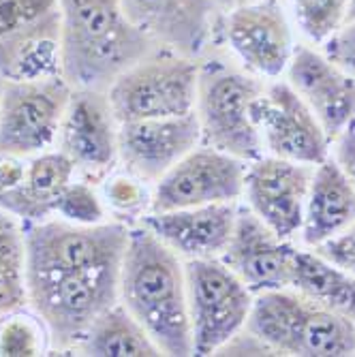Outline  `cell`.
Instances as JSON below:
<instances>
[{"label":"cell","mask_w":355,"mask_h":357,"mask_svg":"<svg viewBox=\"0 0 355 357\" xmlns=\"http://www.w3.org/2000/svg\"><path fill=\"white\" fill-rule=\"evenodd\" d=\"M120 302L163 355H192L184 264L146 225L128 229L120 268Z\"/></svg>","instance_id":"cell-1"},{"label":"cell","mask_w":355,"mask_h":357,"mask_svg":"<svg viewBox=\"0 0 355 357\" xmlns=\"http://www.w3.org/2000/svg\"><path fill=\"white\" fill-rule=\"evenodd\" d=\"M60 77L73 90L105 92L154 52L120 0H58Z\"/></svg>","instance_id":"cell-2"},{"label":"cell","mask_w":355,"mask_h":357,"mask_svg":"<svg viewBox=\"0 0 355 357\" xmlns=\"http://www.w3.org/2000/svg\"><path fill=\"white\" fill-rule=\"evenodd\" d=\"M246 330L274 355H355V321L308 300L294 289L289 291V287L257 294Z\"/></svg>","instance_id":"cell-3"},{"label":"cell","mask_w":355,"mask_h":357,"mask_svg":"<svg viewBox=\"0 0 355 357\" xmlns=\"http://www.w3.org/2000/svg\"><path fill=\"white\" fill-rule=\"evenodd\" d=\"M120 268L26 270L28 302L45 323L54 347L82 344L96 317L120 300Z\"/></svg>","instance_id":"cell-4"},{"label":"cell","mask_w":355,"mask_h":357,"mask_svg":"<svg viewBox=\"0 0 355 357\" xmlns=\"http://www.w3.org/2000/svg\"><path fill=\"white\" fill-rule=\"evenodd\" d=\"M262 92L259 79L218 60L199 67L195 114L202 142L244 163L264 156V142L255 120V103Z\"/></svg>","instance_id":"cell-5"},{"label":"cell","mask_w":355,"mask_h":357,"mask_svg":"<svg viewBox=\"0 0 355 357\" xmlns=\"http://www.w3.org/2000/svg\"><path fill=\"white\" fill-rule=\"evenodd\" d=\"M199 64L174 52H152L124 71L107 90L116 120L135 122L195 112Z\"/></svg>","instance_id":"cell-6"},{"label":"cell","mask_w":355,"mask_h":357,"mask_svg":"<svg viewBox=\"0 0 355 357\" xmlns=\"http://www.w3.org/2000/svg\"><path fill=\"white\" fill-rule=\"evenodd\" d=\"M184 272L192 355H216L246 328L252 291L222 259H190Z\"/></svg>","instance_id":"cell-7"},{"label":"cell","mask_w":355,"mask_h":357,"mask_svg":"<svg viewBox=\"0 0 355 357\" xmlns=\"http://www.w3.org/2000/svg\"><path fill=\"white\" fill-rule=\"evenodd\" d=\"M126 242L128 229L122 222H28L24 229L26 270H96L122 266Z\"/></svg>","instance_id":"cell-8"},{"label":"cell","mask_w":355,"mask_h":357,"mask_svg":"<svg viewBox=\"0 0 355 357\" xmlns=\"http://www.w3.org/2000/svg\"><path fill=\"white\" fill-rule=\"evenodd\" d=\"M71 94L60 75L9 82L0 96V154L28 156L50 148Z\"/></svg>","instance_id":"cell-9"},{"label":"cell","mask_w":355,"mask_h":357,"mask_svg":"<svg viewBox=\"0 0 355 357\" xmlns=\"http://www.w3.org/2000/svg\"><path fill=\"white\" fill-rule=\"evenodd\" d=\"M246 163L210 146L192 148L156 182L150 212L232 204L244 195Z\"/></svg>","instance_id":"cell-10"},{"label":"cell","mask_w":355,"mask_h":357,"mask_svg":"<svg viewBox=\"0 0 355 357\" xmlns=\"http://www.w3.org/2000/svg\"><path fill=\"white\" fill-rule=\"evenodd\" d=\"M262 142L272 156L319 165L330 156V137L289 82L268 86L255 103Z\"/></svg>","instance_id":"cell-11"},{"label":"cell","mask_w":355,"mask_h":357,"mask_svg":"<svg viewBox=\"0 0 355 357\" xmlns=\"http://www.w3.org/2000/svg\"><path fill=\"white\" fill-rule=\"evenodd\" d=\"M222 35L252 75L268 79L287 71L296 50L292 24L278 0H255L229 9Z\"/></svg>","instance_id":"cell-12"},{"label":"cell","mask_w":355,"mask_h":357,"mask_svg":"<svg viewBox=\"0 0 355 357\" xmlns=\"http://www.w3.org/2000/svg\"><path fill=\"white\" fill-rule=\"evenodd\" d=\"M312 169L315 165L272 154L259 156L246 167L244 197L248 210L282 240L294 238L302 229Z\"/></svg>","instance_id":"cell-13"},{"label":"cell","mask_w":355,"mask_h":357,"mask_svg":"<svg viewBox=\"0 0 355 357\" xmlns=\"http://www.w3.org/2000/svg\"><path fill=\"white\" fill-rule=\"evenodd\" d=\"M144 35L180 56L199 58L218 28V7L212 0H120Z\"/></svg>","instance_id":"cell-14"},{"label":"cell","mask_w":355,"mask_h":357,"mask_svg":"<svg viewBox=\"0 0 355 357\" xmlns=\"http://www.w3.org/2000/svg\"><path fill=\"white\" fill-rule=\"evenodd\" d=\"M199 142L202 128L195 112L118 126V156L126 169L144 182H158Z\"/></svg>","instance_id":"cell-15"},{"label":"cell","mask_w":355,"mask_h":357,"mask_svg":"<svg viewBox=\"0 0 355 357\" xmlns=\"http://www.w3.org/2000/svg\"><path fill=\"white\" fill-rule=\"evenodd\" d=\"M296 250L255 212L244 210L238 212L229 246L220 259L257 296L289 287Z\"/></svg>","instance_id":"cell-16"},{"label":"cell","mask_w":355,"mask_h":357,"mask_svg":"<svg viewBox=\"0 0 355 357\" xmlns=\"http://www.w3.org/2000/svg\"><path fill=\"white\" fill-rule=\"evenodd\" d=\"M292 88L302 96L334 142L355 120V77L340 69L326 54L296 45L287 67Z\"/></svg>","instance_id":"cell-17"},{"label":"cell","mask_w":355,"mask_h":357,"mask_svg":"<svg viewBox=\"0 0 355 357\" xmlns=\"http://www.w3.org/2000/svg\"><path fill=\"white\" fill-rule=\"evenodd\" d=\"M118 126L107 94L73 90L60 124V148L75 167L107 169L118 156Z\"/></svg>","instance_id":"cell-18"},{"label":"cell","mask_w":355,"mask_h":357,"mask_svg":"<svg viewBox=\"0 0 355 357\" xmlns=\"http://www.w3.org/2000/svg\"><path fill=\"white\" fill-rule=\"evenodd\" d=\"M236 204H210L169 212H150L144 225L180 259H220L227 250L236 218Z\"/></svg>","instance_id":"cell-19"},{"label":"cell","mask_w":355,"mask_h":357,"mask_svg":"<svg viewBox=\"0 0 355 357\" xmlns=\"http://www.w3.org/2000/svg\"><path fill=\"white\" fill-rule=\"evenodd\" d=\"M355 220V188L336 163L326 158L315 165L302 220V242L317 248Z\"/></svg>","instance_id":"cell-20"},{"label":"cell","mask_w":355,"mask_h":357,"mask_svg":"<svg viewBox=\"0 0 355 357\" xmlns=\"http://www.w3.org/2000/svg\"><path fill=\"white\" fill-rule=\"evenodd\" d=\"M0 73L9 82L60 75L58 7L0 39Z\"/></svg>","instance_id":"cell-21"},{"label":"cell","mask_w":355,"mask_h":357,"mask_svg":"<svg viewBox=\"0 0 355 357\" xmlns=\"http://www.w3.org/2000/svg\"><path fill=\"white\" fill-rule=\"evenodd\" d=\"M73 172L75 163L62 150L43 152L30 160L17 186L0 190V208L26 222L45 220L56 214V202L71 184Z\"/></svg>","instance_id":"cell-22"},{"label":"cell","mask_w":355,"mask_h":357,"mask_svg":"<svg viewBox=\"0 0 355 357\" xmlns=\"http://www.w3.org/2000/svg\"><path fill=\"white\" fill-rule=\"evenodd\" d=\"M289 289L355 321V276L330 264L317 250H296Z\"/></svg>","instance_id":"cell-23"},{"label":"cell","mask_w":355,"mask_h":357,"mask_svg":"<svg viewBox=\"0 0 355 357\" xmlns=\"http://www.w3.org/2000/svg\"><path fill=\"white\" fill-rule=\"evenodd\" d=\"M82 351L94 357H154L163 355L142 323L116 302L96 317L82 340Z\"/></svg>","instance_id":"cell-24"},{"label":"cell","mask_w":355,"mask_h":357,"mask_svg":"<svg viewBox=\"0 0 355 357\" xmlns=\"http://www.w3.org/2000/svg\"><path fill=\"white\" fill-rule=\"evenodd\" d=\"M28 302L24 229L0 208V323Z\"/></svg>","instance_id":"cell-25"},{"label":"cell","mask_w":355,"mask_h":357,"mask_svg":"<svg viewBox=\"0 0 355 357\" xmlns=\"http://www.w3.org/2000/svg\"><path fill=\"white\" fill-rule=\"evenodd\" d=\"M351 0H292L298 28L312 43L324 45L347 24Z\"/></svg>","instance_id":"cell-26"},{"label":"cell","mask_w":355,"mask_h":357,"mask_svg":"<svg viewBox=\"0 0 355 357\" xmlns=\"http://www.w3.org/2000/svg\"><path fill=\"white\" fill-rule=\"evenodd\" d=\"M56 214H60L62 220H69L75 225H99L103 222L105 210L99 195L88 184L71 182L60 192L56 202Z\"/></svg>","instance_id":"cell-27"},{"label":"cell","mask_w":355,"mask_h":357,"mask_svg":"<svg viewBox=\"0 0 355 357\" xmlns=\"http://www.w3.org/2000/svg\"><path fill=\"white\" fill-rule=\"evenodd\" d=\"M41 353V332L30 319L11 317L5 319L0 330V355L7 357H32Z\"/></svg>","instance_id":"cell-28"},{"label":"cell","mask_w":355,"mask_h":357,"mask_svg":"<svg viewBox=\"0 0 355 357\" xmlns=\"http://www.w3.org/2000/svg\"><path fill=\"white\" fill-rule=\"evenodd\" d=\"M105 195H107V202L112 204V208H116L118 212H124V214L144 212L146 206L150 208V199H152V195H148V190H146L144 180L126 178V176L109 180Z\"/></svg>","instance_id":"cell-29"},{"label":"cell","mask_w":355,"mask_h":357,"mask_svg":"<svg viewBox=\"0 0 355 357\" xmlns=\"http://www.w3.org/2000/svg\"><path fill=\"white\" fill-rule=\"evenodd\" d=\"M315 250L324 259H328L330 264H334L355 276V220L347 227V229H342L328 242L317 246Z\"/></svg>","instance_id":"cell-30"},{"label":"cell","mask_w":355,"mask_h":357,"mask_svg":"<svg viewBox=\"0 0 355 357\" xmlns=\"http://www.w3.org/2000/svg\"><path fill=\"white\" fill-rule=\"evenodd\" d=\"M324 54L355 77V20L347 22L334 37L324 43Z\"/></svg>","instance_id":"cell-31"},{"label":"cell","mask_w":355,"mask_h":357,"mask_svg":"<svg viewBox=\"0 0 355 357\" xmlns=\"http://www.w3.org/2000/svg\"><path fill=\"white\" fill-rule=\"evenodd\" d=\"M334 142H336V152H334L336 163L340 165V169L345 172V176L355 188V120Z\"/></svg>","instance_id":"cell-32"},{"label":"cell","mask_w":355,"mask_h":357,"mask_svg":"<svg viewBox=\"0 0 355 357\" xmlns=\"http://www.w3.org/2000/svg\"><path fill=\"white\" fill-rule=\"evenodd\" d=\"M26 167L17 160V156L0 154V190H9L24 180Z\"/></svg>","instance_id":"cell-33"},{"label":"cell","mask_w":355,"mask_h":357,"mask_svg":"<svg viewBox=\"0 0 355 357\" xmlns=\"http://www.w3.org/2000/svg\"><path fill=\"white\" fill-rule=\"evenodd\" d=\"M212 3H214L220 11H229V9L242 5V0H212Z\"/></svg>","instance_id":"cell-34"},{"label":"cell","mask_w":355,"mask_h":357,"mask_svg":"<svg viewBox=\"0 0 355 357\" xmlns=\"http://www.w3.org/2000/svg\"><path fill=\"white\" fill-rule=\"evenodd\" d=\"M351 20H355V0H351V5H349V20L347 22H351Z\"/></svg>","instance_id":"cell-35"},{"label":"cell","mask_w":355,"mask_h":357,"mask_svg":"<svg viewBox=\"0 0 355 357\" xmlns=\"http://www.w3.org/2000/svg\"><path fill=\"white\" fill-rule=\"evenodd\" d=\"M3 3H7V0H0V5H3Z\"/></svg>","instance_id":"cell-36"}]
</instances>
